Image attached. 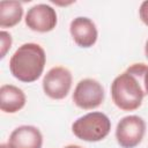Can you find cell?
Segmentation results:
<instances>
[{"instance_id":"8fae6325","label":"cell","mask_w":148,"mask_h":148,"mask_svg":"<svg viewBox=\"0 0 148 148\" xmlns=\"http://www.w3.org/2000/svg\"><path fill=\"white\" fill-rule=\"evenodd\" d=\"M23 16L22 3L15 0H3L0 2V27L13 28L18 24Z\"/></svg>"},{"instance_id":"8992f818","label":"cell","mask_w":148,"mask_h":148,"mask_svg":"<svg viewBox=\"0 0 148 148\" xmlns=\"http://www.w3.org/2000/svg\"><path fill=\"white\" fill-rule=\"evenodd\" d=\"M73 76L68 68L56 66L47 71L42 81L44 94L51 99H64L71 91Z\"/></svg>"},{"instance_id":"9a60e30c","label":"cell","mask_w":148,"mask_h":148,"mask_svg":"<svg viewBox=\"0 0 148 148\" xmlns=\"http://www.w3.org/2000/svg\"><path fill=\"white\" fill-rule=\"evenodd\" d=\"M64 148H82V147L79 145H68V146H65Z\"/></svg>"},{"instance_id":"ba28073f","label":"cell","mask_w":148,"mask_h":148,"mask_svg":"<svg viewBox=\"0 0 148 148\" xmlns=\"http://www.w3.org/2000/svg\"><path fill=\"white\" fill-rule=\"evenodd\" d=\"M69 32L74 43L82 49H88L95 45L98 37L95 22L86 16H77L72 20L69 24Z\"/></svg>"},{"instance_id":"5bb4252c","label":"cell","mask_w":148,"mask_h":148,"mask_svg":"<svg viewBox=\"0 0 148 148\" xmlns=\"http://www.w3.org/2000/svg\"><path fill=\"white\" fill-rule=\"evenodd\" d=\"M142 86H143L145 94L148 95V69L146 71L145 75H143V79H142Z\"/></svg>"},{"instance_id":"30bf717a","label":"cell","mask_w":148,"mask_h":148,"mask_svg":"<svg viewBox=\"0 0 148 148\" xmlns=\"http://www.w3.org/2000/svg\"><path fill=\"white\" fill-rule=\"evenodd\" d=\"M27 97L23 90L14 84H2L0 88V109L5 113H16L24 108Z\"/></svg>"},{"instance_id":"6da1fadb","label":"cell","mask_w":148,"mask_h":148,"mask_svg":"<svg viewBox=\"0 0 148 148\" xmlns=\"http://www.w3.org/2000/svg\"><path fill=\"white\" fill-rule=\"evenodd\" d=\"M148 69L143 62L132 64L124 73L116 76L111 83V98L114 105L123 111H134L142 104L145 90L142 79Z\"/></svg>"},{"instance_id":"7c38bea8","label":"cell","mask_w":148,"mask_h":148,"mask_svg":"<svg viewBox=\"0 0 148 148\" xmlns=\"http://www.w3.org/2000/svg\"><path fill=\"white\" fill-rule=\"evenodd\" d=\"M0 58L3 59L7 54V52L10 50L12 47V44H13V38H12V35L8 32V31H5V30H1L0 32Z\"/></svg>"},{"instance_id":"5b68a950","label":"cell","mask_w":148,"mask_h":148,"mask_svg":"<svg viewBox=\"0 0 148 148\" xmlns=\"http://www.w3.org/2000/svg\"><path fill=\"white\" fill-rule=\"evenodd\" d=\"M72 98L77 108L82 110H94L104 102L105 91L97 80L87 77L76 83Z\"/></svg>"},{"instance_id":"2e32d148","label":"cell","mask_w":148,"mask_h":148,"mask_svg":"<svg viewBox=\"0 0 148 148\" xmlns=\"http://www.w3.org/2000/svg\"><path fill=\"white\" fill-rule=\"evenodd\" d=\"M145 54H146V58L148 59V39H147L146 45H145Z\"/></svg>"},{"instance_id":"52a82bcc","label":"cell","mask_w":148,"mask_h":148,"mask_svg":"<svg viewBox=\"0 0 148 148\" xmlns=\"http://www.w3.org/2000/svg\"><path fill=\"white\" fill-rule=\"evenodd\" d=\"M24 21L30 30L45 34L56 28L58 23V15L56 9L50 5L37 3L28 9Z\"/></svg>"},{"instance_id":"e0dca14e","label":"cell","mask_w":148,"mask_h":148,"mask_svg":"<svg viewBox=\"0 0 148 148\" xmlns=\"http://www.w3.org/2000/svg\"><path fill=\"white\" fill-rule=\"evenodd\" d=\"M0 148H10V147L8 146V143H1L0 145Z\"/></svg>"},{"instance_id":"7a4b0ae2","label":"cell","mask_w":148,"mask_h":148,"mask_svg":"<svg viewBox=\"0 0 148 148\" xmlns=\"http://www.w3.org/2000/svg\"><path fill=\"white\" fill-rule=\"evenodd\" d=\"M45 64L46 54L44 49L37 43H24L10 57L9 71L18 81L31 83L40 77Z\"/></svg>"},{"instance_id":"9c48e42d","label":"cell","mask_w":148,"mask_h":148,"mask_svg":"<svg viewBox=\"0 0 148 148\" xmlns=\"http://www.w3.org/2000/svg\"><path fill=\"white\" fill-rule=\"evenodd\" d=\"M10 148H42L43 134L32 125H22L13 130L8 138Z\"/></svg>"},{"instance_id":"3957f363","label":"cell","mask_w":148,"mask_h":148,"mask_svg":"<svg viewBox=\"0 0 148 148\" xmlns=\"http://www.w3.org/2000/svg\"><path fill=\"white\" fill-rule=\"evenodd\" d=\"M111 131L110 118L99 111H92L77 118L72 124L73 134L86 142H98L104 140Z\"/></svg>"},{"instance_id":"277c9868","label":"cell","mask_w":148,"mask_h":148,"mask_svg":"<svg viewBox=\"0 0 148 148\" xmlns=\"http://www.w3.org/2000/svg\"><path fill=\"white\" fill-rule=\"evenodd\" d=\"M146 133V121L136 114L123 117L116 127V140L121 148H135Z\"/></svg>"},{"instance_id":"4fadbf2b","label":"cell","mask_w":148,"mask_h":148,"mask_svg":"<svg viewBox=\"0 0 148 148\" xmlns=\"http://www.w3.org/2000/svg\"><path fill=\"white\" fill-rule=\"evenodd\" d=\"M139 16H140V20L142 21V23L148 27V0L143 1V2L140 5V8H139Z\"/></svg>"}]
</instances>
